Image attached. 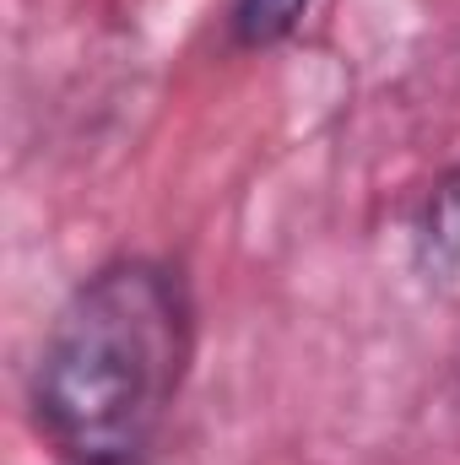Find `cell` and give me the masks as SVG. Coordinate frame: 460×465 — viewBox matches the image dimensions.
Masks as SVG:
<instances>
[{"mask_svg":"<svg viewBox=\"0 0 460 465\" xmlns=\"http://www.w3.org/2000/svg\"><path fill=\"white\" fill-rule=\"evenodd\" d=\"M190 362V298L168 265L115 260L60 309L33 411L71 465H130L163 428Z\"/></svg>","mask_w":460,"mask_h":465,"instance_id":"6da1fadb","label":"cell"},{"mask_svg":"<svg viewBox=\"0 0 460 465\" xmlns=\"http://www.w3.org/2000/svg\"><path fill=\"white\" fill-rule=\"evenodd\" d=\"M417 254L434 282H445L460 265V173L434 190V201L423 212V232H417Z\"/></svg>","mask_w":460,"mask_h":465,"instance_id":"7a4b0ae2","label":"cell"},{"mask_svg":"<svg viewBox=\"0 0 460 465\" xmlns=\"http://www.w3.org/2000/svg\"><path fill=\"white\" fill-rule=\"evenodd\" d=\"M304 11H309V0H238L233 5V33H238V44L260 49V44L287 38L304 22Z\"/></svg>","mask_w":460,"mask_h":465,"instance_id":"3957f363","label":"cell"}]
</instances>
